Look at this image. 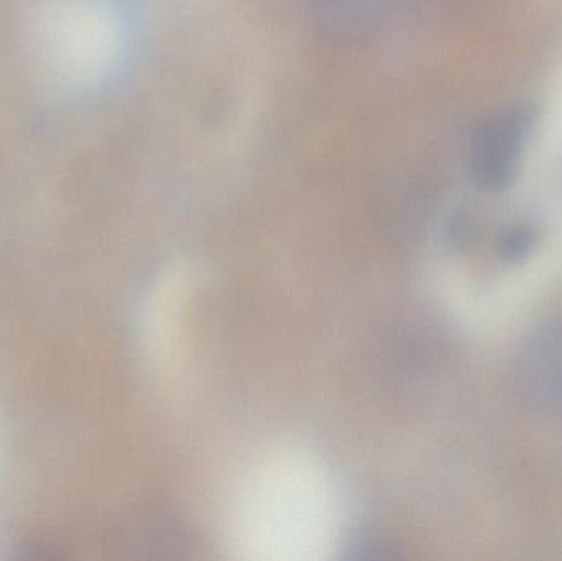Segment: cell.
<instances>
[{"label": "cell", "instance_id": "obj_3", "mask_svg": "<svg viewBox=\"0 0 562 561\" xmlns=\"http://www.w3.org/2000/svg\"><path fill=\"white\" fill-rule=\"evenodd\" d=\"M520 381L531 401L562 412V323L537 332L521 349Z\"/></svg>", "mask_w": 562, "mask_h": 561}, {"label": "cell", "instance_id": "obj_2", "mask_svg": "<svg viewBox=\"0 0 562 561\" xmlns=\"http://www.w3.org/2000/svg\"><path fill=\"white\" fill-rule=\"evenodd\" d=\"M533 119V109L528 105H510L475 128L469 147V171L479 188L501 191L514 181Z\"/></svg>", "mask_w": 562, "mask_h": 561}, {"label": "cell", "instance_id": "obj_5", "mask_svg": "<svg viewBox=\"0 0 562 561\" xmlns=\"http://www.w3.org/2000/svg\"><path fill=\"white\" fill-rule=\"evenodd\" d=\"M535 246V231L527 224L507 227L497 240L498 254L508 262H521Z\"/></svg>", "mask_w": 562, "mask_h": 561}, {"label": "cell", "instance_id": "obj_1", "mask_svg": "<svg viewBox=\"0 0 562 561\" xmlns=\"http://www.w3.org/2000/svg\"><path fill=\"white\" fill-rule=\"evenodd\" d=\"M342 496L329 468L303 447L257 458L234 491L224 549L247 561H327L344 542Z\"/></svg>", "mask_w": 562, "mask_h": 561}, {"label": "cell", "instance_id": "obj_4", "mask_svg": "<svg viewBox=\"0 0 562 561\" xmlns=\"http://www.w3.org/2000/svg\"><path fill=\"white\" fill-rule=\"evenodd\" d=\"M392 0H307L311 19L329 42H366L382 29Z\"/></svg>", "mask_w": 562, "mask_h": 561}]
</instances>
